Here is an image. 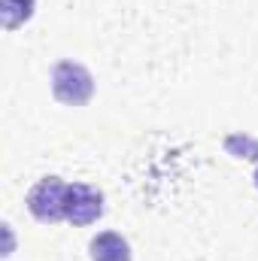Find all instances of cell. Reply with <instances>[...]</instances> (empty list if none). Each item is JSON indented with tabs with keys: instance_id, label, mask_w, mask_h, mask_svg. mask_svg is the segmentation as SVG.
Returning a JSON list of instances; mask_svg holds the SVG:
<instances>
[{
	"instance_id": "cell-1",
	"label": "cell",
	"mask_w": 258,
	"mask_h": 261,
	"mask_svg": "<svg viewBox=\"0 0 258 261\" xmlns=\"http://www.w3.org/2000/svg\"><path fill=\"white\" fill-rule=\"evenodd\" d=\"M52 94L67 107H82L94 94V76L79 61H58L52 67Z\"/></svg>"
},
{
	"instance_id": "cell-2",
	"label": "cell",
	"mask_w": 258,
	"mask_h": 261,
	"mask_svg": "<svg viewBox=\"0 0 258 261\" xmlns=\"http://www.w3.org/2000/svg\"><path fill=\"white\" fill-rule=\"evenodd\" d=\"M64 197H67V182L61 176H43L28 192V213L43 225H55V222L64 219Z\"/></svg>"
},
{
	"instance_id": "cell-3",
	"label": "cell",
	"mask_w": 258,
	"mask_h": 261,
	"mask_svg": "<svg viewBox=\"0 0 258 261\" xmlns=\"http://www.w3.org/2000/svg\"><path fill=\"white\" fill-rule=\"evenodd\" d=\"M104 216V192L88 186V182H73L67 186V197H64V219L73 222L76 228L94 225Z\"/></svg>"
},
{
	"instance_id": "cell-4",
	"label": "cell",
	"mask_w": 258,
	"mask_h": 261,
	"mask_svg": "<svg viewBox=\"0 0 258 261\" xmlns=\"http://www.w3.org/2000/svg\"><path fill=\"white\" fill-rule=\"evenodd\" d=\"M88 255H91V261H131V246L122 234L100 231L88 243Z\"/></svg>"
},
{
	"instance_id": "cell-5",
	"label": "cell",
	"mask_w": 258,
	"mask_h": 261,
	"mask_svg": "<svg viewBox=\"0 0 258 261\" xmlns=\"http://www.w3.org/2000/svg\"><path fill=\"white\" fill-rule=\"evenodd\" d=\"M37 9V0H0V24L6 31L21 28Z\"/></svg>"
},
{
	"instance_id": "cell-6",
	"label": "cell",
	"mask_w": 258,
	"mask_h": 261,
	"mask_svg": "<svg viewBox=\"0 0 258 261\" xmlns=\"http://www.w3.org/2000/svg\"><path fill=\"white\" fill-rule=\"evenodd\" d=\"M225 149H228L234 158L258 161V137H249V134H228V137H225Z\"/></svg>"
},
{
	"instance_id": "cell-7",
	"label": "cell",
	"mask_w": 258,
	"mask_h": 261,
	"mask_svg": "<svg viewBox=\"0 0 258 261\" xmlns=\"http://www.w3.org/2000/svg\"><path fill=\"white\" fill-rule=\"evenodd\" d=\"M252 179H255V189H258V170H255V176H252Z\"/></svg>"
}]
</instances>
